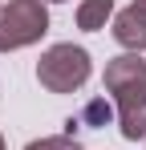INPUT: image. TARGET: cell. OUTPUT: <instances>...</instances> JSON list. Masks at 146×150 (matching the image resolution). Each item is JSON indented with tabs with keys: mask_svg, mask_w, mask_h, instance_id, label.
I'll list each match as a JSON object with an SVG mask.
<instances>
[{
	"mask_svg": "<svg viewBox=\"0 0 146 150\" xmlns=\"http://www.w3.org/2000/svg\"><path fill=\"white\" fill-rule=\"evenodd\" d=\"M0 150H4V134H0Z\"/></svg>",
	"mask_w": 146,
	"mask_h": 150,
	"instance_id": "obj_8",
	"label": "cell"
},
{
	"mask_svg": "<svg viewBox=\"0 0 146 150\" xmlns=\"http://www.w3.org/2000/svg\"><path fill=\"white\" fill-rule=\"evenodd\" d=\"M134 4H142V8H146V0H134Z\"/></svg>",
	"mask_w": 146,
	"mask_h": 150,
	"instance_id": "obj_9",
	"label": "cell"
},
{
	"mask_svg": "<svg viewBox=\"0 0 146 150\" xmlns=\"http://www.w3.org/2000/svg\"><path fill=\"white\" fill-rule=\"evenodd\" d=\"M101 85L118 105L122 138H130V142L146 138V61L138 53L114 57L106 65V73H101Z\"/></svg>",
	"mask_w": 146,
	"mask_h": 150,
	"instance_id": "obj_1",
	"label": "cell"
},
{
	"mask_svg": "<svg viewBox=\"0 0 146 150\" xmlns=\"http://www.w3.org/2000/svg\"><path fill=\"white\" fill-rule=\"evenodd\" d=\"M45 4H65V0H45Z\"/></svg>",
	"mask_w": 146,
	"mask_h": 150,
	"instance_id": "obj_7",
	"label": "cell"
},
{
	"mask_svg": "<svg viewBox=\"0 0 146 150\" xmlns=\"http://www.w3.org/2000/svg\"><path fill=\"white\" fill-rule=\"evenodd\" d=\"M94 73V65H89V53L81 49V45H53V49L41 53V61H37V81L45 85L49 93H77L85 81Z\"/></svg>",
	"mask_w": 146,
	"mask_h": 150,
	"instance_id": "obj_2",
	"label": "cell"
},
{
	"mask_svg": "<svg viewBox=\"0 0 146 150\" xmlns=\"http://www.w3.org/2000/svg\"><path fill=\"white\" fill-rule=\"evenodd\" d=\"M110 16H114V0H81L77 4V28H85V33L106 28Z\"/></svg>",
	"mask_w": 146,
	"mask_h": 150,
	"instance_id": "obj_5",
	"label": "cell"
},
{
	"mask_svg": "<svg viewBox=\"0 0 146 150\" xmlns=\"http://www.w3.org/2000/svg\"><path fill=\"white\" fill-rule=\"evenodd\" d=\"M114 41L126 53H142L146 49V8L142 4H130L114 16Z\"/></svg>",
	"mask_w": 146,
	"mask_h": 150,
	"instance_id": "obj_4",
	"label": "cell"
},
{
	"mask_svg": "<svg viewBox=\"0 0 146 150\" xmlns=\"http://www.w3.org/2000/svg\"><path fill=\"white\" fill-rule=\"evenodd\" d=\"M24 150H81V146H77L73 134H53V138H37V142H28Z\"/></svg>",
	"mask_w": 146,
	"mask_h": 150,
	"instance_id": "obj_6",
	"label": "cell"
},
{
	"mask_svg": "<svg viewBox=\"0 0 146 150\" xmlns=\"http://www.w3.org/2000/svg\"><path fill=\"white\" fill-rule=\"evenodd\" d=\"M49 33L45 0H8L0 4V53L28 49Z\"/></svg>",
	"mask_w": 146,
	"mask_h": 150,
	"instance_id": "obj_3",
	"label": "cell"
}]
</instances>
